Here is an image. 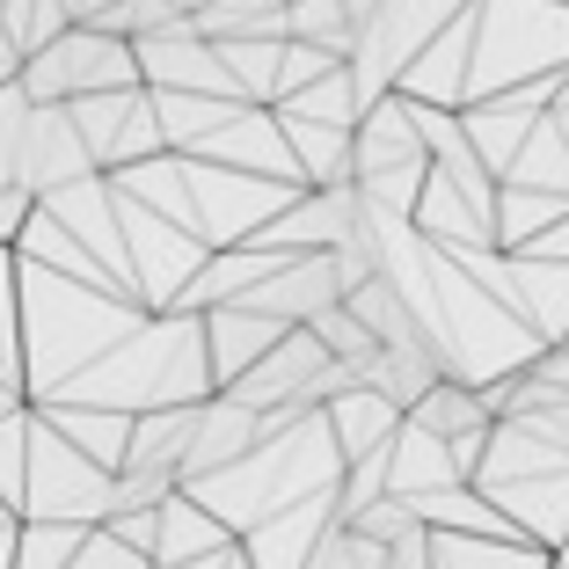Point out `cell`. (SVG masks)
<instances>
[{"instance_id": "obj_2", "label": "cell", "mask_w": 569, "mask_h": 569, "mask_svg": "<svg viewBox=\"0 0 569 569\" xmlns=\"http://www.w3.org/2000/svg\"><path fill=\"white\" fill-rule=\"evenodd\" d=\"M0 22H8V37H16L22 59H30V51H44L73 16H67V0H0Z\"/></svg>"}, {"instance_id": "obj_1", "label": "cell", "mask_w": 569, "mask_h": 569, "mask_svg": "<svg viewBox=\"0 0 569 569\" xmlns=\"http://www.w3.org/2000/svg\"><path fill=\"white\" fill-rule=\"evenodd\" d=\"M409 423H417L423 438H468V431H489V402L460 380H438L431 395L409 409Z\"/></svg>"}, {"instance_id": "obj_3", "label": "cell", "mask_w": 569, "mask_h": 569, "mask_svg": "<svg viewBox=\"0 0 569 569\" xmlns=\"http://www.w3.org/2000/svg\"><path fill=\"white\" fill-rule=\"evenodd\" d=\"M8 81H22V44L8 37V22H0V88Z\"/></svg>"}]
</instances>
